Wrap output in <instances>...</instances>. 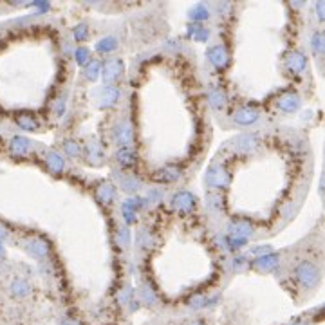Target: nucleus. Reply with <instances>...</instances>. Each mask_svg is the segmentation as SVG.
Masks as SVG:
<instances>
[{"instance_id":"obj_1","label":"nucleus","mask_w":325,"mask_h":325,"mask_svg":"<svg viewBox=\"0 0 325 325\" xmlns=\"http://www.w3.org/2000/svg\"><path fill=\"white\" fill-rule=\"evenodd\" d=\"M295 273H297L298 282H300L305 289H313V287L318 286L320 275H322V273H320V268L314 262H311V260H303V262L298 264L297 269H295Z\"/></svg>"},{"instance_id":"obj_2","label":"nucleus","mask_w":325,"mask_h":325,"mask_svg":"<svg viewBox=\"0 0 325 325\" xmlns=\"http://www.w3.org/2000/svg\"><path fill=\"white\" fill-rule=\"evenodd\" d=\"M230 174L224 170V166H220V164H213L212 168L208 170V175H206V183L212 188H219V190H224L230 186Z\"/></svg>"},{"instance_id":"obj_3","label":"nucleus","mask_w":325,"mask_h":325,"mask_svg":"<svg viewBox=\"0 0 325 325\" xmlns=\"http://www.w3.org/2000/svg\"><path fill=\"white\" fill-rule=\"evenodd\" d=\"M206 56L217 69H224L228 65V62H230V53H228V49H226L224 45H213V47H210L206 51Z\"/></svg>"},{"instance_id":"obj_4","label":"nucleus","mask_w":325,"mask_h":325,"mask_svg":"<svg viewBox=\"0 0 325 325\" xmlns=\"http://www.w3.org/2000/svg\"><path fill=\"white\" fill-rule=\"evenodd\" d=\"M258 118H260V114H258L257 108H253V107H242L239 108L235 114H233V121L237 125H241V127H249V125L257 123Z\"/></svg>"},{"instance_id":"obj_5","label":"nucleus","mask_w":325,"mask_h":325,"mask_svg":"<svg viewBox=\"0 0 325 325\" xmlns=\"http://www.w3.org/2000/svg\"><path fill=\"white\" fill-rule=\"evenodd\" d=\"M195 204H197V199L190 191H179V193H175L174 199H172V206L183 213L191 212V210L195 208Z\"/></svg>"},{"instance_id":"obj_6","label":"nucleus","mask_w":325,"mask_h":325,"mask_svg":"<svg viewBox=\"0 0 325 325\" xmlns=\"http://www.w3.org/2000/svg\"><path fill=\"white\" fill-rule=\"evenodd\" d=\"M123 74V60L121 58H112L105 63L103 67V78H105L107 83H112L116 80Z\"/></svg>"},{"instance_id":"obj_7","label":"nucleus","mask_w":325,"mask_h":325,"mask_svg":"<svg viewBox=\"0 0 325 325\" xmlns=\"http://www.w3.org/2000/svg\"><path fill=\"white\" fill-rule=\"evenodd\" d=\"M114 137H116V141H118V145L121 146V148H127V146L132 143V137H134L132 127H130L127 121H121V123L114 129Z\"/></svg>"},{"instance_id":"obj_8","label":"nucleus","mask_w":325,"mask_h":325,"mask_svg":"<svg viewBox=\"0 0 325 325\" xmlns=\"http://www.w3.org/2000/svg\"><path fill=\"white\" fill-rule=\"evenodd\" d=\"M235 148L239 152H253V148L258 146V135L257 134H241L235 139Z\"/></svg>"},{"instance_id":"obj_9","label":"nucleus","mask_w":325,"mask_h":325,"mask_svg":"<svg viewBox=\"0 0 325 325\" xmlns=\"http://www.w3.org/2000/svg\"><path fill=\"white\" fill-rule=\"evenodd\" d=\"M26 249L29 251V255H33L34 258H44L49 253V246L45 244L42 239H31L29 242H26Z\"/></svg>"},{"instance_id":"obj_10","label":"nucleus","mask_w":325,"mask_h":325,"mask_svg":"<svg viewBox=\"0 0 325 325\" xmlns=\"http://www.w3.org/2000/svg\"><path fill=\"white\" fill-rule=\"evenodd\" d=\"M305 65H307V58H305V54H302L300 51L291 53L289 58H287V67H289V71L295 74L302 73L303 69H305Z\"/></svg>"},{"instance_id":"obj_11","label":"nucleus","mask_w":325,"mask_h":325,"mask_svg":"<svg viewBox=\"0 0 325 325\" xmlns=\"http://www.w3.org/2000/svg\"><path fill=\"white\" fill-rule=\"evenodd\" d=\"M228 233L230 237H242V239H249V235L253 233L251 226L244 222V220H237V222H231L228 226Z\"/></svg>"},{"instance_id":"obj_12","label":"nucleus","mask_w":325,"mask_h":325,"mask_svg":"<svg viewBox=\"0 0 325 325\" xmlns=\"http://www.w3.org/2000/svg\"><path fill=\"white\" fill-rule=\"evenodd\" d=\"M278 107H280L284 112H297L298 108H300V98L297 94H284L278 101Z\"/></svg>"},{"instance_id":"obj_13","label":"nucleus","mask_w":325,"mask_h":325,"mask_svg":"<svg viewBox=\"0 0 325 325\" xmlns=\"http://www.w3.org/2000/svg\"><path fill=\"white\" fill-rule=\"evenodd\" d=\"M181 172L174 166H164V168L157 170L156 174H154V179L156 181H161V183H174V181L179 179Z\"/></svg>"},{"instance_id":"obj_14","label":"nucleus","mask_w":325,"mask_h":325,"mask_svg":"<svg viewBox=\"0 0 325 325\" xmlns=\"http://www.w3.org/2000/svg\"><path fill=\"white\" fill-rule=\"evenodd\" d=\"M118 98H119V90L116 89V87H112V85H107V87H103V90H101L100 103H101V107H110L118 101Z\"/></svg>"},{"instance_id":"obj_15","label":"nucleus","mask_w":325,"mask_h":325,"mask_svg":"<svg viewBox=\"0 0 325 325\" xmlns=\"http://www.w3.org/2000/svg\"><path fill=\"white\" fill-rule=\"evenodd\" d=\"M255 266L258 269H264V271H273L278 266V257L275 253H266V255H262V257H258L255 260Z\"/></svg>"},{"instance_id":"obj_16","label":"nucleus","mask_w":325,"mask_h":325,"mask_svg":"<svg viewBox=\"0 0 325 325\" xmlns=\"http://www.w3.org/2000/svg\"><path fill=\"white\" fill-rule=\"evenodd\" d=\"M98 199H100L103 204H110V202L116 199V188L110 183H101L100 188H98Z\"/></svg>"},{"instance_id":"obj_17","label":"nucleus","mask_w":325,"mask_h":325,"mask_svg":"<svg viewBox=\"0 0 325 325\" xmlns=\"http://www.w3.org/2000/svg\"><path fill=\"white\" fill-rule=\"evenodd\" d=\"M208 98H210L212 107H215V108H222V107L226 105V101H228L224 90L219 89V87H212L210 92H208Z\"/></svg>"},{"instance_id":"obj_18","label":"nucleus","mask_w":325,"mask_h":325,"mask_svg":"<svg viewBox=\"0 0 325 325\" xmlns=\"http://www.w3.org/2000/svg\"><path fill=\"white\" fill-rule=\"evenodd\" d=\"M47 166L51 168V172L62 174L63 168H65V161H63V157L58 152H51L49 156H47Z\"/></svg>"},{"instance_id":"obj_19","label":"nucleus","mask_w":325,"mask_h":325,"mask_svg":"<svg viewBox=\"0 0 325 325\" xmlns=\"http://www.w3.org/2000/svg\"><path fill=\"white\" fill-rule=\"evenodd\" d=\"M17 123H18L20 129L27 130V132H33V130L38 129V121H36V118L31 116V114H18Z\"/></svg>"},{"instance_id":"obj_20","label":"nucleus","mask_w":325,"mask_h":325,"mask_svg":"<svg viewBox=\"0 0 325 325\" xmlns=\"http://www.w3.org/2000/svg\"><path fill=\"white\" fill-rule=\"evenodd\" d=\"M9 289H11L13 297H17V298L27 297L29 293H31V286H29L26 280H22V278H17V280L11 284V287H9Z\"/></svg>"},{"instance_id":"obj_21","label":"nucleus","mask_w":325,"mask_h":325,"mask_svg":"<svg viewBox=\"0 0 325 325\" xmlns=\"http://www.w3.org/2000/svg\"><path fill=\"white\" fill-rule=\"evenodd\" d=\"M29 146H31V143H29L27 137H22V135H15V137L11 139V152H13V154L24 156V154L29 150Z\"/></svg>"},{"instance_id":"obj_22","label":"nucleus","mask_w":325,"mask_h":325,"mask_svg":"<svg viewBox=\"0 0 325 325\" xmlns=\"http://www.w3.org/2000/svg\"><path fill=\"white\" fill-rule=\"evenodd\" d=\"M116 159H118V162L121 166H125V168H129V166H132L135 162L134 152L130 150V148H119L118 154H116Z\"/></svg>"},{"instance_id":"obj_23","label":"nucleus","mask_w":325,"mask_h":325,"mask_svg":"<svg viewBox=\"0 0 325 325\" xmlns=\"http://www.w3.org/2000/svg\"><path fill=\"white\" fill-rule=\"evenodd\" d=\"M114 49H118V40L114 36H105L96 44V51L98 53H112Z\"/></svg>"},{"instance_id":"obj_24","label":"nucleus","mask_w":325,"mask_h":325,"mask_svg":"<svg viewBox=\"0 0 325 325\" xmlns=\"http://www.w3.org/2000/svg\"><path fill=\"white\" fill-rule=\"evenodd\" d=\"M188 15H190L191 20H195V24H197V22H201V20L210 18V9H208L204 4H197V6L191 7Z\"/></svg>"},{"instance_id":"obj_25","label":"nucleus","mask_w":325,"mask_h":325,"mask_svg":"<svg viewBox=\"0 0 325 325\" xmlns=\"http://www.w3.org/2000/svg\"><path fill=\"white\" fill-rule=\"evenodd\" d=\"M101 74V63L98 62V60H94V62H89L87 65H85V78L90 80V81H94V80H98V76Z\"/></svg>"},{"instance_id":"obj_26","label":"nucleus","mask_w":325,"mask_h":325,"mask_svg":"<svg viewBox=\"0 0 325 325\" xmlns=\"http://www.w3.org/2000/svg\"><path fill=\"white\" fill-rule=\"evenodd\" d=\"M188 34H190L193 40H197V42H206L208 36H210V31L195 24V26H190V27H188Z\"/></svg>"},{"instance_id":"obj_27","label":"nucleus","mask_w":325,"mask_h":325,"mask_svg":"<svg viewBox=\"0 0 325 325\" xmlns=\"http://www.w3.org/2000/svg\"><path fill=\"white\" fill-rule=\"evenodd\" d=\"M121 188H123L125 191L132 193V191L139 190V181L135 179V177H132V175H127V177L121 179Z\"/></svg>"},{"instance_id":"obj_28","label":"nucleus","mask_w":325,"mask_h":325,"mask_svg":"<svg viewBox=\"0 0 325 325\" xmlns=\"http://www.w3.org/2000/svg\"><path fill=\"white\" fill-rule=\"evenodd\" d=\"M74 58H76V62L80 65H87L90 60V51L87 47H83V45H80L78 49H76V53H74Z\"/></svg>"},{"instance_id":"obj_29","label":"nucleus","mask_w":325,"mask_h":325,"mask_svg":"<svg viewBox=\"0 0 325 325\" xmlns=\"http://www.w3.org/2000/svg\"><path fill=\"white\" fill-rule=\"evenodd\" d=\"M63 148H65V152H67L69 156H80V152H81V146L76 143V141L73 139H67V141H63Z\"/></svg>"},{"instance_id":"obj_30","label":"nucleus","mask_w":325,"mask_h":325,"mask_svg":"<svg viewBox=\"0 0 325 325\" xmlns=\"http://www.w3.org/2000/svg\"><path fill=\"white\" fill-rule=\"evenodd\" d=\"M311 45H313V49L316 51V53H322V51H324V34L320 33V31H316V33L311 36Z\"/></svg>"},{"instance_id":"obj_31","label":"nucleus","mask_w":325,"mask_h":325,"mask_svg":"<svg viewBox=\"0 0 325 325\" xmlns=\"http://www.w3.org/2000/svg\"><path fill=\"white\" fill-rule=\"evenodd\" d=\"M87 152H89V159L92 161V157H94V161H100V159H103V150H101L100 145H89L87 146Z\"/></svg>"},{"instance_id":"obj_32","label":"nucleus","mask_w":325,"mask_h":325,"mask_svg":"<svg viewBox=\"0 0 325 325\" xmlns=\"http://www.w3.org/2000/svg\"><path fill=\"white\" fill-rule=\"evenodd\" d=\"M220 204H222V199H220L219 193H210V195H208V208H210V210H215V212H217V210L222 208Z\"/></svg>"},{"instance_id":"obj_33","label":"nucleus","mask_w":325,"mask_h":325,"mask_svg":"<svg viewBox=\"0 0 325 325\" xmlns=\"http://www.w3.org/2000/svg\"><path fill=\"white\" fill-rule=\"evenodd\" d=\"M87 36H89V33H87V26L85 24H80V26L74 27V38L78 40V42H83Z\"/></svg>"},{"instance_id":"obj_34","label":"nucleus","mask_w":325,"mask_h":325,"mask_svg":"<svg viewBox=\"0 0 325 325\" xmlns=\"http://www.w3.org/2000/svg\"><path fill=\"white\" fill-rule=\"evenodd\" d=\"M141 298H143L146 303H156V297H154V293H152L150 289H143V291H141Z\"/></svg>"},{"instance_id":"obj_35","label":"nucleus","mask_w":325,"mask_h":325,"mask_svg":"<svg viewBox=\"0 0 325 325\" xmlns=\"http://www.w3.org/2000/svg\"><path fill=\"white\" fill-rule=\"evenodd\" d=\"M63 112H65V100L62 98V100L56 101V114L58 116H62Z\"/></svg>"},{"instance_id":"obj_36","label":"nucleus","mask_w":325,"mask_h":325,"mask_svg":"<svg viewBox=\"0 0 325 325\" xmlns=\"http://www.w3.org/2000/svg\"><path fill=\"white\" fill-rule=\"evenodd\" d=\"M119 239H121V242H123L125 246H129V230L127 228L119 231Z\"/></svg>"},{"instance_id":"obj_37","label":"nucleus","mask_w":325,"mask_h":325,"mask_svg":"<svg viewBox=\"0 0 325 325\" xmlns=\"http://www.w3.org/2000/svg\"><path fill=\"white\" fill-rule=\"evenodd\" d=\"M60 325H80V322L71 320V318H63V320H60Z\"/></svg>"},{"instance_id":"obj_38","label":"nucleus","mask_w":325,"mask_h":325,"mask_svg":"<svg viewBox=\"0 0 325 325\" xmlns=\"http://www.w3.org/2000/svg\"><path fill=\"white\" fill-rule=\"evenodd\" d=\"M316 9H318V15H320V20H324V4H322V2H318V4H316Z\"/></svg>"},{"instance_id":"obj_39","label":"nucleus","mask_w":325,"mask_h":325,"mask_svg":"<svg viewBox=\"0 0 325 325\" xmlns=\"http://www.w3.org/2000/svg\"><path fill=\"white\" fill-rule=\"evenodd\" d=\"M4 239H7V231L4 228H0V241H4Z\"/></svg>"},{"instance_id":"obj_40","label":"nucleus","mask_w":325,"mask_h":325,"mask_svg":"<svg viewBox=\"0 0 325 325\" xmlns=\"http://www.w3.org/2000/svg\"><path fill=\"white\" fill-rule=\"evenodd\" d=\"M188 325H202L201 322H191V324H188Z\"/></svg>"},{"instance_id":"obj_41","label":"nucleus","mask_w":325,"mask_h":325,"mask_svg":"<svg viewBox=\"0 0 325 325\" xmlns=\"http://www.w3.org/2000/svg\"><path fill=\"white\" fill-rule=\"evenodd\" d=\"M297 325H302V324H297Z\"/></svg>"}]
</instances>
